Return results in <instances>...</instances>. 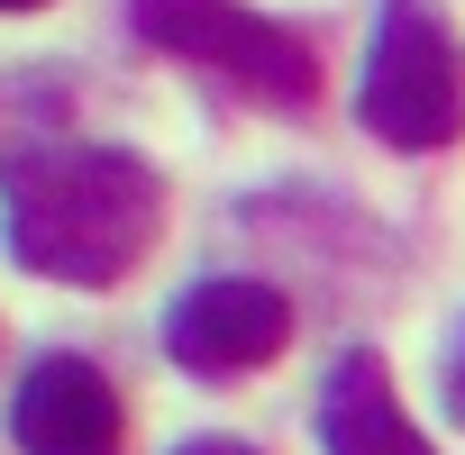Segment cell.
<instances>
[{"label":"cell","mask_w":465,"mask_h":455,"mask_svg":"<svg viewBox=\"0 0 465 455\" xmlns=\"http://www.w3.org/2000/svg\"><path fill=\"white\" fill-rule=\"evenodd\" d=\"M164 346H173L183 373H210V382L256 373V364H274L292 346V301L274 283H256V274H210L164 310Z\"/></svg>","instance_id":"277c9868"},{"label":"cell","mask_w":465,"mask_h":455,"mask_svg":"<svg viewBox=\"0 0 465 455\" xmlns=\"http://www.w3.org/2000/svg\"><path fill=\"white\" fill-rule=\"evenodd\" d=\"M0 237L64 292H110L164 237V173L128 146H19L0 173Z\"/></svg>","instance_id":"6da1fadb"},{"label":"cell","mask_w":465,"mask_h":455,"mask_svg":"<svg viewBox=\"0 0 465 455\" xmlns=\"http://www.w3.org/2000/svg\"><path fill=\"white\" fill-rule=\"evenodd\" d=\"M128 28H137V46H155L173 64H201V73H219L247 101H274V110H311L320 101L311 37L265 19V10H247V0H128Z\"/></svg>","instance_id":"3957f363"},{"label":"cell","mask_w":465,"mask_h":455,"mask_svg":"<svg viewBox=\"0 0 465 455\" xmlns=\"http://www.w3.org/2000/svg\"><path fill=\"white\" fill-rule=\"evenodd\" d=\"M173 455H256L247 437H192V446H173Z\"/></svg>","instance_id":"ba28073f"},{"label":"cell","mask_w":465,"mask_h":455,"mask_svg":"<svg viewBox=\"0 0 465 455\" xmlns=\"http://www.w3.org/2000/svg\"><path fill=\"white\" fill-rule=\"evenodd\" d=\"M10 446L19 455H119L128 410L92 355H37L10 401Z\"/></svg>","instance_id":"5b68a950"},{"label":"cell","mask_w":465,"mask_h":455,"mask_svg":"<svg viewBox=\"0 0 465 455\" xmlns=\"http://www.w3.org/2000/svg\"><path fill=\"white\" fill-rule=\"evenodd\" d=\"M19 10H46V0H0V19H19Z\"/></svg>","instance_id":"9c48e42d"},{"label":"cell","mask_w":465,"mask_h":455,"mask_svg":"<svg viewBox=\"0 0 465 455\" xmlns=\"http://www.w3.org/2000/svg\"><path fill=\"white\" fill-rule=\"evenodd\" d=\"M356 119H365V137H383L401 155H438L465 137V37L438 0H383L374 10Z\"/></svg>","instance_id":"7a4b0ae2"},{"label":"cell","mask_w":465,"mask_h":455,"mask_svg":"<svg viewBox=\"0 0 465 455\" xmlns=\"http://www.w3.org/2000/svg\"><path fill=\"white\" fill-rule=\"evenodd\" d=\"M447 410L465 419V328H456V355H447Z\"/></svg>","instance_id":"52a82bcc"},{"label":"cell","mask_w":465,"mask_h":455,"mask_svg":"<svg viewBox=\"0 0 465 455\" xmlns=\"http://www.w3.org/2000/svg\"><path fill=\"white\" fill-rule=\"evenodd\" d=\"M320 455H429V437L401 419L392 364L374 346H347L320 382Z\"/></svg>","instance_id":"8992f818"}]
</instances>
